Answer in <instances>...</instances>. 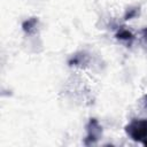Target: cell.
<instances>
[{"instance_id":"6da1fadb","label":"cell","mask_w":147,"mask_h":147,"mask_svg":"<svg viewBox=\"0 0 147 147\" xmlns=\"http://www.w3.org/2000/svg\"><path fill=\"white\" fill-rule=\"evenodd\" d=\"M126 133L137 141L147 139V119H136L126 126Z\"/></svg>"},{"instance_id":"7a4b0ae2","label":"cell","mask_w":147,"mask_h":147,"mask_svg":"<svg viewBox=\"0 0 147 147\" xmlns=\"http://www.w3.org/2000/svg\"><path fill=\"white\" fill-rule=\"evenodd\" d=\"M90 129H88V137L87 139H92V142L94 140L98 139L99 134H100V126L98 125V123L95 121H91L90 122Z\"/></svg>"},{"instance_id":"3957f363","label":"cell","mask_w":147,"mask_h":147,"mask_svg":"<svg viewBox=\"0 0 147 147\" xmlns=\"http://www.w3.org/2000/svg\"><path fill=\"white\" fill-rule=\"evenodd\" d=\"M117 37H118L119 39H126V40L132 38L131 33H130L127 30H122V31H119V32H118V34H117Z\"/></svg>"},{"instance_id":"277c9868","label":"cell","mask_w":147,"mask_h":147,"mask_svg":"<svg viewBox=\"0 0 147 147\" xmlns=\"http://www.w3.org/2000/svg\"><path fill=\"white\" fill-rule=\"evenodd\" d=\"M145 145H147V141H145Z\"/></svg>"}]
</instances>
